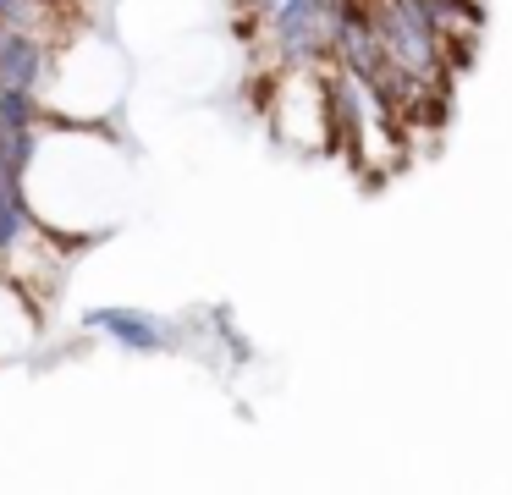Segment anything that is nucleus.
I'll return each instance as SVG.
<instances>
[{
	"instance_id": "obj_1",
	"label": "nucleus",
	"mask_w": 512,
	"mask_h": 495,
	"mask_svg": "<svg viewBox=\"0 0 512 495\" xmlns=\"http://www.w3.org/2000/svg\"><path fill=\"white\" fill-rule=\"evenodd\" d=\"M45 77H50L45 33L0 28V88H34V94H45Z\"/></svg>"
},
{
	"instance_id": "obj_2",
	"label": "nucleus",
	"mask_w": 512,
	"mask_h": 495,
	"mask_svg": "<svg viewBox=\"0 0 512 495\" xmlns=\"http://www.w3.org/2000/svg\"><path fill=\"white\" fill-rule=\"evenodd\" d=\"M83 325L100 330V336H111V341H122V347H133V352H160V347L177 341V330H171L166 319L138 314V308H94Z\"/></svg>"
}]
</instances>
